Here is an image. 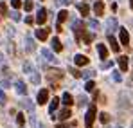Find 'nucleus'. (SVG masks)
<instances>
[{"mask_svg": "<svg viewBox=\"0 0 133 128\" xmlns=\"http://www.w3.org/2000/svg\"><path fill=\"white\" fill-rule=\"evenodd\" d=\"M95 114H97V108H95V105H90L88 110H87V115H85V126H87V128H92V125H94V119H95Z\"/></svg>", "mask_w": 133, "mask_h": 128, "instance_id": "f257e3e1", "label": "nucleus"}, {"mask_svg": "<svg viewBox=\"0 0 133 128\" xmlns=\"http://www.w3.org/2000/svg\"><path fill=\"white\" fill-rule=\"evenodd\" d=\"M113 31H119V22L115 20L113 16H110V18L106 20V33H108V34H111Z\"/></svg>", "mask_w": 133, "mask_h": 128, "instance_id": "f03ea898", "label": "nucleus"}, {"mask_svg": "<svg viewBox=\"0 0 133 128\" xmlns=\"http://www.w3.org/2000/svg\"><path fill=\"white\" fill-rule=\"evenodd\" d=\"M42 56H43L45 62H50V63H58V58H54V54L49 51V49H42Z\"/></svg>", "mask_w": 133, "mask_h": 128, "instance_id": "7ed1b4c3", "label": "nucleus"}, {"mask_svg": "<svg viewBox=\"0 0 133 128\" xmlns=\"http://www.w3.org/2000/svg\"><path fill=\"white\" fill-rule=\"evenodd\" d=\"M119 38H121V43H122V45H128V43H130V34H128V31L122 29V27H119Z\"/></svg>", "mask_w": 133, "mask_h": 128, "instance_id": "20e7f679", "label": "nucleus"}, {"mask_svg": "<svg viewBox=\"0 0 133 128\" xmlns=\"http://www.w3.org/2000/svg\"><path fill=\"white\" fill-rule=\"evenodd\" d=\"M36 22H38L40 25H43L45 22H47V11H45V9H38V15H36Z\"/></svg>", "mask_w": 133, "mask_h": 128, "instance_id": "39448f33", "label": "nucleus"}, {"mask_svg": "<svg viewBox=\"0 0 133 128\" xmlns=\"http://www.w3.org/2000/svg\"><path fill=\"white\" fill-rule=\"evenodd\" d=\"M94 11H95L97 16H103V13H104V4H103L101 0H97V2L94 4Z\"/></svg>", "mask_w": 133, "mask_h": 128, "instance_id": "423d86ee", "label": "nucleus"}, {"mask_svg": "<svg viewBox=\"0 0 133 128\" xmlns=\"http://www.w3.org/2000/svg\"><path fill=\"white\" fill-rule=\"evenodd\" d=\"M49 80L52 81V80H61V76H63V72L61 70H58V69H52V70H49Z\"/></svg>", "mask_w": 133, "mask_h": 128, "instance_id": "0eeeda50", "label": "nucleus"}, {"mask_svg": "<svg viewBox=\"0 0 133 128\" xmlns=\"http://www.w3.org/2000/svg\"><path fill=\"white\" fill-rule=\"evenodd\" d=\"M49 31H50V29H45V27H42V29H36V38H38V40H42V42H43V40H47Z\"/></svg>", "mask_w": 133, "mask_h": 128, "instance_id": "6e6552de", "label": "nucleus"}, {"mask_svg": "<svg viewBox=\"0 0 133 128\" xmlns=\"http://www.w3.org/2000/svg\"><path fill=\"white\" fill-rule=\"evenodd\" d=\"M47 99H49V92H47L45 88H42V90L38 92V103H40V105H45Z\"/></svg>", "mask_w": 133, "mask_h": 128, "instance_id": "1a4fd4ad", "label": "nucleus"}, {"mask_svg": "<svg viewBox=\"0 0 133 128\" xmlns=\"http://www.w3.org/2000/svg\"><path fill=\"white\" fill-rule=\"evenodd\" d=\"M20 105H22V107L25 108V110H29L31 114H34V103H32L31 99H27V97H25L23 101H20Z\"/></svg>", "mask_w": 133, "mask_h": 128, "instance_id": "9d476101", "label": "nucleus"}, {"mask_svg": "<svg viewBox=\"0 0 133 128\" xmlns=\"http://www.w3.org/2000/svg\"><path fill=\"white\" fill-rule=\"evenodd\" d=\"M119 69H121V72L128 70V56H119Z\"/></svg>", "mask_w": 133, "mask_h": 128, "instance_id": "9b49d317", "label": "nucleus"}, {"mask_svg": "<svg viewBox=\"0 0 133 128\" xmlns=\"http://www.w3.org/2000/svg\"><path fill=\"white\" fill-rule=\"evenodd\" d=\"M58 107H59V99H58V97H54V99L50 101V105H49V114H50V117L54 115V112L58 110Z\"/></svg>", "mask_w": 133, "mask_h": 128, "instance_id": "f8f14e48", "label": "nucleus"}, {"mask_svg": "<svg viewBox=\"0 0 133 128\" xmlns=\"http://www.w3.org/2000/svg\"><path fill=\"white\" fill-rule=\"evenodd\" d=\"M74 62H76V65H79V67H83V65L88 63V58L85 56V54H76V58H74Z\"/></svg>", "mask_w": 133, "mask_h": 128, "instance_id": "ddd939ff", "label": "nucleus"}, {"mask_svg": "<svg viewBox=\"0 0 133 128\" xmlns=\"http://www.w3.org/2000/svg\"><path fill=\"white\" fill-rule=\"evenodd\" d=\"M15 88H16V92H18L20 96H25V94H27V87H25L23 81H16V83H15Z\"/></svg>", "mask_w": 133, "mask_h": 128, "instance_id": "4468645a", "label": "nucleus"}, {"mask_svg": "<svg viewBox=\"0 0 133 128\" xmlns=\"http://www.w3.org/2000/svg\"><path fill=\"white\" fill-rule=\"evenodd\" d=\"M97 52H99V56L104 60V58H108V49H106V45L104 43H99L97 45Z\"/></svg>", "mask_w": 133, "mask_h": 128, "instance_id": "2eb2a0df", "label": "nucleus"}, {"mask_svg": "<svg viewBox=\"0 0 133 128\" xmlns=\"http://www.w3.org/2000/svg\"><path fill=\"white\" fill-rule=\"evenodd\" d=\"M108 42H110V47H111V51L113 52H119V42L111 36V34H108Z\"/></svg>", "mask_w": 133, "mask_h": 128, "instance_id": "dca6fc26", "label": "nucleus"}, {"mask_svg": "<svg viewBox=\"0 0 133 128\" xmlns=\"http://www.w3.org/2000/svg\"><path fill=\"white\" fill-rule=\"evenodd\" d=\"M32 51H34V42L31 36H27L25 38V52H32Z\"/></svg>", "mask_w": 133, "mask_h": 128, "instance_id": "f3484780", "label": "nucleus"}, {"mask_svg": "<svg viewBox=\"0 0 133 128\" xmlns=\"http://www.w3.org/2000/svg\"><path fill=\"white\" fill-rule=\"evenodd\" d=\"M61 103L66 105V107H70V105L74 103V99H72V96H70L68 92H65V94H63V97H61Z\"/></svg>", "mask_w": 133, "mask_h": 128, "instance_id": "a211bd4d", "label": "nucleus"}, {"mask_svg": "<svg viewBox=\"0 0 133 128\" xmlns=\"http://www.w3.org/2000/svg\"><path fill=\"white\" fill-rule=\"evenodd\" d=\"M56 117H58V119H61V121H65V119H68V117H70V110H68V108H63V110H61Z\"/></svg>", "mask_w": 133, "mask_h": 128, "instance_id": "6ab92c4d", "label": "nucleus"}, {"mask_svg": "<svg viewBox=\"0 0 133 128\" xmlns=\"http://www.w3.org/2000/svg\"><path fill=\"white\" fill-rule=\"evenodd\" d=\"M77 9H79V13L83 15V16H87L90 13V7L87 5V4H77Z\"/></svg>", "mask_w": 133, "mask_h": 128, "instance_id": "aec40b11", "label": "nucleus"}, {"mask_svg": "<svg viewBox=\"0 0 133 128\" xmlns=\"http://www.w3.org/2000/svg\"><path fill=\"white\" fill-rule=\"evenodd\" d=\"M52 51H56V52H59V51H61V49H63V47H61V42H59V40H58V38H52Z\"/></svg>", "mask_w": 133, "mask_h": 128, "instance_id": "412c9836", "label": "nucleus"}, {"mask_svg": "<svg viewBox=\"0 0 133 128\" xmlns=\"http://www.w3.org/2000/svg\"><path fill=\"white\" fill-rule=\"evenodd\" d=\"M23 72H25V74H32V72H34V67H32L31 62H25V63H23Z\"/></svg>", "mask_w": 133, "mask_h": 128, "instance_id": "4be33fe9", "label": "nucleus"}, {"mask_svg": "<svg viewBox=\"0 0 133 128\" xmlns=\"http://www.w3.org/2000/svg\"><path fill=\"white\" fill-rule=\"evenodd\" d=\"M119 99H121V107H124V108L130 107V103H128V94H121Z\"/></svg>", "mask_w": 133, "mask_h": 128, "instance_id": "5701e85b", "label": "nucleus"}, {"mask_svg": "<svg viewBox=\"0 0 133 128\" xmlns=\"http://www.w3.org/2000/svg\"><path fill=\"white\" fill-rule=\"evenodd\" d=\"M29 78H31V83H34V85H38V83H40V74H38L36 70H34L32 74H29Z\"/></svg>", "mask_w": 133, "mask_h": 128, "instance_id": "b1692460", "label": "nucleus"}, {"mask_svg": "<svg viewBox=\"0 0 133 128\" xmlns=\"http://www.w3.org/2000/svg\"><path fill=\"white\" fill-rule=\"evenodd\" d=\"M66 18H68V13H66V11H59V13H58V23H63Z\"/></svg>", "mask_w": 133, "mask_h": 128, "instance_id": "393cba45", "label": "nucleus"}, {"mask_svg": "<svg viewBox=\"0 0 133 128\" xmlns=\"http://www.w3.org/2000/svg\"><path fill=\"white\" fill-rule=\"evenodd\" d=\"M81 76H83V78L88 81V80H92V78L95 76V72H94V70H85V72H81Z\"/></svg>", "mask_w": 133, "mask_h": 128, "instance_id": "a878e982", "label": "nucleus"}, {"mask_svg": "<svg viewBox=\"0 0 133 128\" xmlns=\"http://www.w3.org/2000/svg\"><path fill=\"white\" fill-rule=\"evenodd\" d=\"M11 18H13L15 22H20L22 20V15H20L18 11H13V13H11Z\"/></svg>", "mask_w": 133, "mask_h": 128, "instance_id": "bb28decb", "label": "nucleus"}, {"mask_svg": "<svg viewBox=\"0 0 133 128\" xmlns=\"http://www.w3.org/2000/svg\"><path fill=\"white\" fill-rule=\"evenodd\" d=\"M85 88H87V90H88V92H92V90H94V88H95V83H94V81H92V80H88V81H87V85H85Z\"/></svg>", "mask_w": 133, "mask_h": 128, "instance_id": "cd10ccee", "label": "nucleus"}, {"mask_svg": "<svg viewBox=\"0 0 133 128\" xmlns=\"http://www.w3.org/2000/svg\"><path fill=\"white\" fill-rule=\"evenodd\" d=\"M111 78H113V81H121V80H122L119 70H113V72H111Z\"/></svg>", "mask_w": 133, "mask_h": 128, "instance_id": "c85d7f7f", "label": "nucleus"}, {"mask_svg": "<svg viewBox=\"0 0 133 128\" xmlns=\"http://www.w3.org/2000/svg\"><path fill=\"white\" fill-rule=\"evenodd\" d=\"M87 101H88V99H87L85 96H79V99H77V105H79V107H87Z\"/></svg>", "mask_w": 133, "mask_h": 128, "instance_id": "c756f323", "label": "nucleus"}, {"mask_svg": "<svg viewBox=\"0 0 133 128\" xmlns=\"http://www.w3.org/2000/svg\"><path fill=\"white\" fill-rule=\"evenodd\" d=\"M16 123H18V126H23V123H25L23 114H18V115H16Z\"/></svg>", "mask_w": 133, "mask_h": 128, "instance_id": "7c9ffc66", "label": "nucleus"}, {"mask_svg": "<svg viewBox=\"0 0 133 128\" xmlns=\"http://www.w3.org/2000/svg\"><path fill=\"white\" fill-rule=\"evenodd\" d=\"M99 119H101V123L104 125V123H108V119H110V117H108V114H104V112H103V114L99 115Z\"/></svg>", "mask_w": 133, "mask_h": 128, "instance_id": "2f4dec72", "label": "nucleus"}, {"mask_svg": "<svg viewBox=\"0 0 133 128\" xmlns=\"http://www.w3.org/2000/svg\"><path fill=\"white\" fill-rule=\"evenodd\" d=\"M88 27H92V29H99V22H97V20H90L88 22Z\"/></svg>", "mask_w": 133, "mask_h": 128, "instance_id": "473e14b6", "label": "nucleus"}, {"mask_svg": "<svg viewBox=\"0 0 133 128\" xmlns=\"http://www.w3.org/2000/svg\"><path fill=\"white\" fill-rule=\"evenodd\" d=\"M11 5H13L15 9H18V7L22 5V0H11Z\"/></svg>", "mask_w": 133, "mask_h": 128, "instance_id": "72a5a7b5", "label": "nucleus"}, {"mask_svg": "<svg viewBox=\"0 0 133 128\" xmlns=\"http://www.w3.org/2000/svg\"><path fill=\"white\" fill-rule=\"evenodd\" d=\"M5 101H7V99H5V94H4V90L0 88V105H5Z\"/></svg>", "mask_w": 133, "mask_h": 128, "instance_id": "f704fd0d", "label": "nucleus"}, {"mask_svg": "<svg viewBox=\"0 0 133 128\" xmlns=\"http://www.w3.org/2000/svg\"><path fill=\"white\" fill-rule=\"evenodd\" d=\"M23 7H25V11H31V9H32V2H31V0H27V2L23 4Z\"/></svg>", "mask_w": 133, "mask_h": 128, "instance_id": "c9c22d12", "label": "nucleus"}, {"mask_svg": "<svg viewBox=\"0 0 133 128\" xmlns=\"http://www.w3.org/2000/svg\"><path fill=\"white\" fill-rule=\"evenodd\" d=\"M0 15H7V5L5 4H0Z\"/></svg>", "mask_w": 133, "mask_h": 128, "instance_id": "e433bc0d", "label": "nucleus"}, {"mask_svg": "<svg viewBox=\"0 0 133 128\" xmlns=\"http://www.w3.org/2000/svg\"><path fill=\"white\" fill-rule=\"evenodd\" d=\"M70 72H72V76H74V78H81V72H79V70H76V69H70Z\"/></svg>", "mask_w": 133, "mask_h": 128, "instance_id": "4c0bfd02", "label": "nucleus"}, {"mask_svg": "<svg viewBox=\"0 0 133 128\" xmlns=\"http://www.w3.org/2000/svg\"><path fill=\"white\" fill-rule=\"evenodd\" d=\"M0 87H2V88H7V87H9V81H7V80H4V81L0 83Z\"/></svg>", "mask_w": 133, "mask_h": 128, "instance_id": "58836bf2", "label": "nucleus"}, {"mask_svg": "<svg viewBox=\"0 0 133 128\" xmlns=\"http://www.w3.org/2000/svg\"><path fill=\"white\" fill-rule=\"evenodd\" d=\"M7 34H9V36H13V34H15V29H13V27H11V25H9V27H7Z\"/></svg>", "mask_w": 133, "mask_h": 128, "instance_id": "ea45409f", "label": "nucleus"}, {"mask_svg": "<svg viewBox=\"0 0 133 128\" xmlns=\"http://www.w3.org/2000/svg\"><path fill=\"white\" fill-rule=\"evenodd\" d=\"M59 2H61V4H65V5H70V4H72V0H59Z\"/></svg>", "mask_w": 133, "mask_h": 128, "instance_id": "a19ab883", "label": "nucleus"}, {"mask_svg": "<svg viewBox=\"0 0 133 128\" xmlns=\"http://www.w3.org/2000/svg\"><path fill=\"white\" fill-rule=\"evenodd\" d=\"M25 22H27V23H32L34 20H32V16H27V18H25Z\"/></svg>", "mask_w": 133, "mask_h": 128, "instance_id": "79ce46f5", "label": "nucleus"}, {"mask_svg": "<svg viewBox=\"0 0 133 128\" xmlns=\"http://www.w3.org/2000/svg\"><path fill=\"white\" fill-rule=\"evenodd\" d=\"M110 65H111L110 62H103V69H104V67H106V69H108V67H110Z\"/></svg>", "mask_w": 133, "mask_h": 128, "instance_id": "37998d69", "label": "nucleus"}, {"mask_svg": "<svg viewBox=\"0 0 133 128\" xmlns=\"http://www.w3.org/2000/svg\"><path fill=\"white\" fill-rule=\"evenodd\" d=\"M58 128H68L66 125H58Z\"/></svg>", "mask_w": 133, "mask_h": 128, "instance_id": "c03bdc74", "label": "nucleus"}, {"mask_svg": "<svg viewBox=\"0 0 133 128\" xmlns=\"http://www.w3.org/2000/svg\"><path fill=\"white\" fill-rule=\"evenodd\" d=\"M36 128H45V126L42 125V123H40V125H36Z\"/></svg>", "mask_w": 133, "mask_h": 128, "instance_id": "a18cd8bd", "label": "nucleus"}, {"mask_svg": "<svg viewBox=\"0 0 133 128\" xmlns=\"http://www.w3.org/2000/svg\"><path fill=\"white\" fill-rule=\"evenodd\" d=\"M130 5H131V9H133V0H130Z\"/></svg>", "mask_w": 133, "mask_h": 128, "instance_id": "49530a36", "label": "nucleus"}, {"mask_svg": "<svg viewBox=\"0 0 133 128\" xmlns=\"http://www.w3.org/2000/svg\"><path fill=\"white\" fill-rule=\"evenodd\" d=\"M117 128H122V126H117Z\"/></svg>", "mask_w": 133, "mask_h": 128, "instance_id": "de8ad7c7", "label": "nucleus"}, {"mask_svg": "<svg viewBox=\"0 0 133 128\" xmlns=\"http://www.w3.org/2000/svg\"><path fill=\"white\" fill-rule=\"evenodd\" d=\"M131 128H133V125H131Z\"/></svg>", "mask_w": 133, "mask_h": 128, "instance_id": "09e8293b", "label": "nucleus"}]
</instances>
